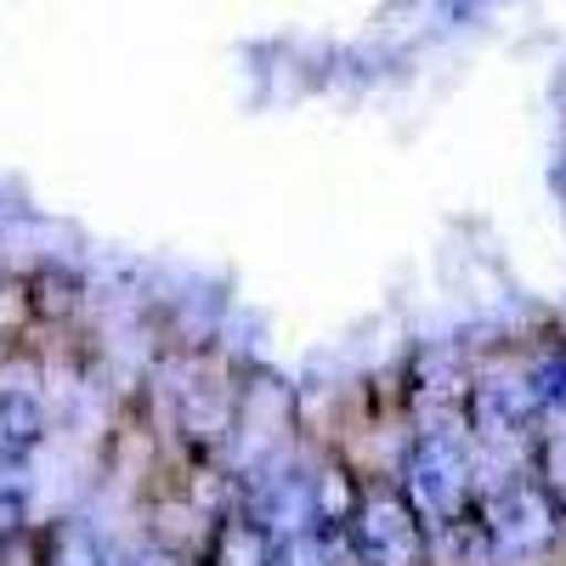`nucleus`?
<instances>
[{"label": "nucleus", "mask_w": 566, "mask_h": 566, "mask_svg": "<svg viewBox=\"0 0 566 566\" xmlns=\"http://www.w3.org/2000/svg\"><path fill=\"white\" fill-rule=\"evenodd\" d=\"M482 533L493 544V555L504 566H533L555 549L560 538V504L544 482L533 476H504L488 493V515H482Z\"/></svg>", "instance_id": "obj_1"}, {"label": "nucleus", "mask_w": 566, "mask_h": 566, "mask_svg": "<svg viewBox=\"0 0 566 566\" xmlns=\"http://www.w3.org/2000/svg\"><path fill=\"white\" fill-rule=\"evenodd\" d=\"M402 493L424 527H459L470 510V453L453 431L413 437L402 459Z\"/></svg>", "instance_id": "obj_2"}, {"label": "nucleus", "mask_w": 566, "mask_h": 566, "mask_svg": "<svg viewBox=\"0 0 566 566\" xmlns=\"http://www.w3.org/2000/svg\"><path fill=\"white\" fill-rule=\"evenodd\" d=\"M340 533L357 566H419V549H424L419 510L408 504V493H391V488L363 493L346 510Z\"/></svg>", "instance_id": "obj_3"}, {"label": "nucleus", "mask_w": 566, "mask_h": 566, "mask_svg": "<svg viewBox=\"0 0 566 566\" xmlns=\"http://www.w3.org/2000/svg\"><path fill=\"white\" fill-rule=\"evenodd\" d=\"M40 437H45L40 402L23 397V391H0V482H7L12 470L40 448Z\"/></svg>", "instance_id": "obj_4"}, {"label": "nucleus", "mask_w": 566, "mask_h": 566, "mask_svg": "<svg viewBox=\"0 0 566 566\" xmlns=\"http://www.w3.org/2000/svg\"><path fill=\"white\" fill-rule=\"evenodd\" d=\"M45 566H108V560H103L97 538H91L80 522H69V527H57V533H52V549H45Z\"/></svg>", "instance_id": "obj_5"}, {"label": "nucleus", "mask_w": 566, "mask_h": 566, "mask_svg": "<svg viewBox=\"0 0 566 566\" xmlns=\"http://www.w3.org/2000/svg\"><path fill=\"white\" fill-rule=\"evenodd\" d=\"M266 566H323V555H317L312 533H295V538H272Z\"/></svg>", "instance_id": "obj_6"}, {"label": "nucleus", "mask_w": 566, "mask_h": 566, "mask_svg": "<svg viewBox=\"0 0 566 566\" xmlns=\"http://www.w3.org/2000/svg\"><path fill=\"white\" fill-rule=\"evenodd\" d=\"M533 397H538V408H566V357L549 363V368H538Z\"/></svg>", "instance_id": "obj_7"}]
</instances>
